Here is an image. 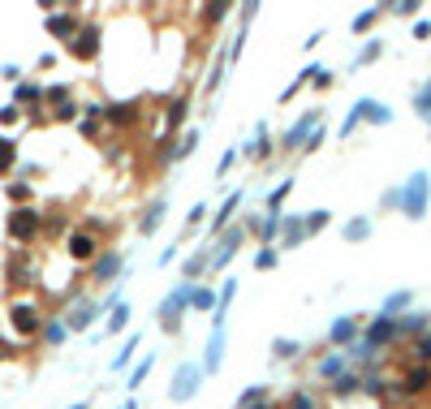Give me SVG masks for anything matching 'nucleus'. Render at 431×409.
Returning <instances> with one entry per match:
<instances>
[{"instance_id": "f257e3e1", "label": "nucleus", "mask_w": 431, "mask_h": 409, "mask_svg": "<svg viewBox=\"0 0 431 409\" xmlns=\"http://www.w3.org/2000/svg\"><path fill=\"white\" fill-rule=\"evenodd\" d=\"M35 228H39V216H35V211H13V216H9V233H13V237H35Z\"/></svg>"}, {"instance_id": "f03ea898", "label": "nucleus", "mask_w": 431, "mask_h": 409, "mask_svg": "<svg viewBox=\"0 0 431 409\" xmlns=\"http://www.w3.org/2000/svg\"><path fill=\"white\" fill-rule=\"evenodd\" d=\"M423 190H427V177H414L410 194H405V211H410V216H423Z\"/></svg>"}, {"instance_id": "7ed1b4c3", "label": "nucleus", "mask_w": 431, "mask_h": 409, "mask_svg": "<svg viewBox=\"0 0 431 409\" xmlns=\"http://www.w3.org/2000/svg\"><path fill=\"white\" fill-rule=\"evenodd\" d=\"M95 43H99V31H95V27H87V31H82V39L73 43V52H78V57H91V52H95Z\"/></svg>"}, {"instance_id": "20e7f679", "label": "nucleus", "mask_w": 431, "mask_h": 409, "mask_svg": "<svg viewBox=\"0 0 431 409\" xmlns=\"http://www.w3.org/2000/svg\"><path fill=\"white\" fill-rule=\"evenodd\" d=\"M69 250H73V259H91V254H95V241L78 233V237H73V241H69Z\"/></svg>"}, {"instance_id": "39448f33", "label": "nucleus", "mask_w": 431, "mask_h": 409, "mask_svg": "<svg viewBox=\"0 0 431 409\" xmlns=\"http://www.w3.org/2000/svg\"><path fill=\"white\" fill-rule=\"evenodd\" d=\"M13 323H17L22 332H35V327H39V319H35V311H27V306H17V311H13Z\"/></svg>"}, {"instance_id": "423d86ee", "label": "nucleus", "mask_w": 431, "mask_h": 409, "mask_svg": "<svg viewBox=\"0 0 431 409\" xmlns=\"http://www.w3.org/2000/svg\"><path fill=\"white\" fill-rule=\"evenodd\" d=\"M427 379H431V371H427V366H423V371H414L410 379H405V392H418V388H423Z\"/></svg>"}, {"instance_id": "0eeeda50", "label": "nucleus", "mask_w": 431, "mask_h": 409, "mask_svg": "<svg viewBox=\"0 0 431 409\" xmlns=\"http://www.w3.org/2000/svg\"><path fill=\"white\" fill-rule=\"evenodd\" d=\"M48 27H52V35H73V17H52Z\"/></svg>"}, {"instance_id": "6e6552de", "label": "nucleus", "mask_w": 431, "mask_h": 409, "mask_svg": "<svg viewBox=\"0 0 431 409\" xmlns=\"http://www.w3.org/2000/svg\"><path fill=\"white\" fill-rule=\"evenodd\" d=\"M349 336H353V323H349V319H341V323L333 327V341H349Z\"/></svg>"}, {"instance_id": "1a4fd4ad", "label": "nucleus", "mask_w": 431, "mask_h": 409, "mask_svg": "<svg viewBox=\"0 0 431 409\" xmlns=\"http://www.w3.org/2000/svg\"><path fill=\"white\" fill-rule=\"evenodd\" d=\"M112 272H117V259H112V254H108V259H104V263H99V267H95V276H99V280H108Z\"/></svg>"}, {"instance_id": "9d476101", "label": "nucleus", "mask_w": 431, "mask_h": 409, "mask_svg": "<svg viewBox=\"0 0 431 409\" xmlns=\"http://www.w3.org/2000/svg\"><path fill=\"white\" fill-rule=\"evenodd\" d=\"M9 164H13V147H9V142H0V172H5Z\"/></svg>"}, {"instance_id": "9b49d317", "label": "nucleus", "mask_w": 431, "mask_h": 409, "mask_svg": "<svg viewBox=\"0 0 431 409\" xmlns=\"http://www.w3.org/2000/svg\"><path fill=\"white\" fill-rule=\"evenodd\" d=\"M190 302H194V306H198V311H207V306H212V293H203V289H198V293H194V297H190Z\"/></svg>"}, {"instance_id": "f8f14e48", "label": "nucleus", "mask_w": 431, "mask_h": 409, "mask_svg": "<svg viewBox=\"0 0 431 409\" xmlns=\"http://www.w3.org/2000/svg\"><path fill=\"white\" fill-rule=\"evenodd\" d=\"M418 353H423V357H431V336H427V341H418Z\"/></svg>"}, {"instance_id": "ddd939ff", "label": "nucleus", "mask_w": 431, "mask_h": 409, "mask_svg": "<svg viewBox=\"0 0 431 409\" xmlns=\"http://www.w3.org/2000/svg\"><path fill=\"white\" fill-rule=\"evenodd\" d=\"M293 409H311V401H307V396H298V401H293Z\"/></svg>"}]
</instances>
